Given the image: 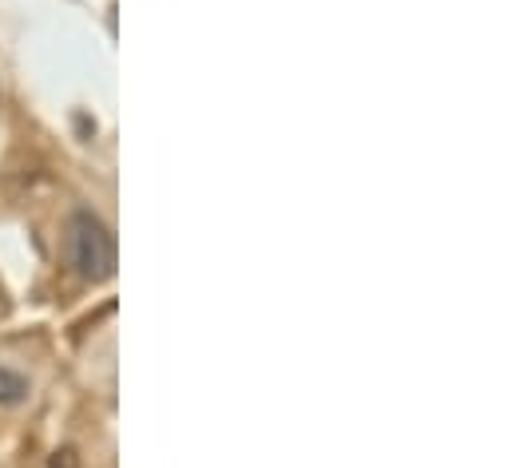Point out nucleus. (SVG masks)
Segmentation results:
<instances>
[{
	"label": "nucleus",
	"mask_w": 512,
	"mask_h": 468,
	"mask_svg": "<svg viewBox=\"0 0 512 468\" xmlns=\"http://www.w3.org/2000/svg\"><path fill=\"white\" fill-rule=\"evenodd\" d=\"M68 254L84 282H108L116 274V234L92 211H76L68 223Z\"/></svg>",
	"instance_id": "obj_1"
},
{
	"label": "nucleus",
	"mask_w": 512,
	"mask_h": 468,
	"mask_svg": "<svg viewBox=\"0 0 512 468\" xmlns=\"http://www.w3.org/2000/svg\"><path fill=\"white\" fill-rule=\"evenodd\" d=\"M24 393H28V381L0 365V405H16V401H24Z\"/></svg>",
	"instance_id": "obj_2"
},
{
	"label": "nucleus",
	"mask_w": 512,
	"mask_h": 468,
	"mask_svg": "<svg viewBox=\"0 0 512 468\" xmlns=\"http://www.w3.org/2000/svg\"><path fill=\"white\" fill-rule=\"evenodd\" d=\"M44 468H80V457L72 453V449H56L52 457H48V465Z\"/></svg>",
	"instance_id": "obj_3"
}]
</instances>
